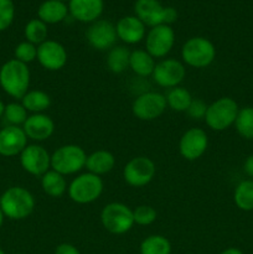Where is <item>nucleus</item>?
Returning <instances> with one entry per match:
<instances>
[{
    "instance_id": "nucleus-1",
    "label": "nucleus",
    "mask_w": 253,
    "mask_h": 254,
    "mask_svg": "<svg viewBox=\"0 0 253 254\" xmlns=\"http://www.w3.org/2000/svg\"><path fill=\"white\" fill-rule=\"evenodd\" d=\"M30 79L27 64L15 59L6 61L0 68V86L12 98L21 99L29 92Z\"/></svg>"
},
{
    "instance_id": "nucleus-2",
    "label": "nucleus",
    "mask_w": 253,
    "mask_h": 254,
    "mask_svg": "<svg viewBox=\"0 0 253 254\" xmlns=\"http://www.w3.org/2000/svg\"><path fill=\"white\" fill-rule=\"evenodd\" d=\"M0 208L10 220H25L34 212L35 198L26 189L21 186H14L7 189L1 195Z\"/></svg>"
},
{
    "instance_id": "nucleus-3",
    "label": "nucleus",
    "mask_w": 253,
    "mask_h": 254,
    "mask_svg": "<svg viewBox=\"0 0 253 254\" xmlns=\"http://www.w3.org/2000/svg\"><path fill=\"white\" fill-rule=\"evenodd\" d=\"M87 154L77 144H66L51 154V169L61 175H74L86 168Z\"/></svg>"
},
{
    "instance_id": "nucleus-4",
    "label": "nucleus",
    "mask_w": 253,
    "mask_h": 254,
    "mask_svg": "<svg viewBox=\"0 0 253 254\" xmlns=\"http://www.w3.org/2000/svg\"><path fill=\"white\" fill-rule=\"evenodd\" d=\"M215 45L206 37H191L181 47V60L186 66L193 68H206L215 61Z\"/></svg>"
},
{
    "instance_id": "nucleus-5",
    "label": "nucleus",
    "mask_w": 253,
    "mask_h": 254,
    "mask_svg": "<svg viewBox=\"0 0 253 254\" xmlns=\"http://www.w3.org/2000/svg\"><path fill=\"white\" fill-rule=\"evenodd\" d=\"M104 184L101 176L91 173H83L77 175L69 183L67 192L69 198L78 205H88L101 197Z\"/></svg>"
},
{
    "instance_id": "nucleus-6",
    "label": "nucleus",
    "mask_w": 253,
    "mask_h": 254,
    "mask_svg": "<svg viewBox=\"0 0 253 254\" xmlns=\"http://www.w3.org/2000/svg\"><path fill=\"white\" fill-rule=\"evenodd\" d=\"M238 111L240 108L235 99L231 97H221L208 104L203 119L210 129L215 131H223L235 124Z\"/></svg>"
},
{
    "instance_id": "nucleus-7",
    "label": "nucleus",
    "mask_w": 253,
    "mask_h": 254,
    "mask_svg": "<svg viewBox=\"0 0 253 254\" xmlns=\"http://www.w3.org/2000/svg\"><path fill=\"white\" fill-rule=\"evenodd\" d=\"M101 222L104 230L112 235H124L133 228V210L126 203L111 202L101 212Z\"/></svg>"
},
{
    "instance_id": "nucleus-8",
    "label": "nucleus",
    "mask_w": 253,
    "mask_h": 254,
    "mask_svg": "<svg viewBox=\"0 0 253 254\" xmlns=\"http://www.w3.org/2000/svg\"><path fill=\"white\" fill-rule=\"evenodd\" d=\"M166 107V98L159 92H144L134 99L131 104V113L139 121L150 122L164 114Z\"/></svg>"
},
{
    "instance_id": "nucleus-9",
    "label": "nucleus",
    "mask_w": 253,
    "mask_h": 254,
    "mask_svg": "<svg viewBox=\"0 0 253 254\" xmlns=\"http://www.w3.org/2000/svg\"><path fill=\"white\" fill-rule=\"evenodd\" d=\"M155 174V163L148 156L130 159L123 169L124 181L131 188H144L151 183Z\"/></svg>"
},
{
    "instance_id": "nucleus-10",
    "label": "nucleus",
    "mask_w": 253,
    "mask_h": 254,
    "mask_svg": "<svg viewBox=\"0 0 253 254\" xmlns=\"http://www.w3.org/2000/svg\"><path fill=\"white\" fill-rule=\"evenodd\" d=\"M175 44V32L170 25L151 27L145 37V50L154 59H164L170 54Z\"/></svg>"
},
{
    "instance_id": "nucleus-11",
    "label": "nucleus",
    "mask_w": 253,
    "mask_h": 254,
    "mask_svg": "<svg viewBox=\"0 0 253 254\" xmlns=\"http://www.w3.org/2000/svg\"><path fill=\"white\" fill-rule=\"evenodd\" d=\"M151 77L158 86L169 89L174 88L180 86L186 77L185 64L176 59H163L156 62Z\"/></svg>"
},
{
    "instance_id": "nucleus-12",
    "label": "nucleus",
    "mask_w": 253,
    "mask_h": 254,
    "mask_svg": "<svg viewBox=\"0 0 253 254\" xmlns=\"http://www.w3.org/2000/svg\"><path fill=\"white\" fill-rule=\"evenodd\" d=\"M20 164L32 176H42L51 169V155L41 145H27L20 154Z\"/></svg>"
},
{
    "instance_id": "nucleus-13",
    "label": "nucleus",
    "mask_w": 253,
    "mask_h": 254,
    "mask_svg": "<svg viewBox=\"0 0 253 254\" xmlns=\"http://www.w3.org/2000/svg\"><path fill=\"white\" fill-rule=\"evenodd\" d=\"M207 146V133L201 128H190L181 135L179 153L185 160L195 161L206 153Z\"/></svg>"
},
{
    "instance_id": "nucleus-14",
    "label": "nucleus",
    "mask_w": 253,
    "mask_h": 254,
    "mask_svg": "<svg viewBox=\"0 0 253 254\" xmlns=\"http://www.w3.org/2000/svg\"><path fill=\"white\" fill-rule=\"evenodd\" d=\"M88 44L98 51H107L116 46L117 36L116 25L108 20H97L92 22L86 31Z\"/></svg>"
},
{
    "instance_id": "nucleus-15",
    "label": "nucleus",
    "mask_w": 253,
    "mask_h": 254,
    "mask_svg": "<svg viewBox=\"0 0 253 254\" xmlns=\"http://www.w3.org/2000/svg\"><path fill=\"white\" fill-rule=\"evenodd\" d=\"M37 61L47 71H60L68 60L66 49L55 40H46L37 46Z\"/></svg>"
},
{
    "instance_id": "nucleus-16",
    "label": "nucleus",
    "mask_w": 253,
    "mask_h": 254,
    "mask_svg": "<svg viewBox=\"0 0 253 254\" xmlns=\"http://www.w3.org/2000/svg\"><path fill=\"white\" fill-rule=\"evenodd\" d=\"M27 146V136L21 127L7 126L0 130V155H20Z\"/></svg>"
},
{
    "instance_id": "nucleus-17",
    "label": "nucleus",
    "mask_w": 253,
    "mask_h": 254,
    "mask_svg": "<svg viewBox=\"0 0 253 254\" xmlns=\"http://www.w3.org/2000/svg\"><path fill=\"white\" fill-rule=\"evenodd\" d=\"M27 139L35 141H45L51 138L55 133V122L45 113L31 114L27 117L22 126Z\"/></svg>"
},
{
    "instance_id": "nucleus-18",
    "label": "nucleus",
    "mask_w": 253,
    "mask_h": 254,
    "mask_svg": "<svg viewBox=\"0 0 253 254\" xmlns=\"http://www.w3.org/2000/svg\"><path fill=\"white\" fill-rule=\"evenodd\" d=\"M135 16L145 26H158L164 25L165 7L158 0H136L134 4Z\"/></svg>"
},
{
    "instance_id": "nucleus-19",
    "label": "nucleus",
    "mask_w": 253,
    "mask_h": 254,
    "mask_svg": "<svg viewBox=\"0 0 253 254\" xmlns=\"http://www.w3.org/2000/svg\"><path fill=\"white\" fill-rule=\"evenodd\" d=\"M117 36L126 45L139 44L145 39V25L136 16H124L116 25Z\"/></svg>"
},
{
    "instance_id": "nucleus-20",
    "label": "nucleus",
    "mask_w": 253,
    "mask_h": 254,
    "mask_svg": "<svg viewBox=\"0 0 253 254\" xmlns=\"http://www.w3.org/2000/svg\"><path fill=\"white\" fill-rule=\"evenodd\" d=\"M68 11L81 22H94L103 12V0H69Z\"/></svg>"
},
{
    "instance_id": "nucleus-21",
    "label": "nucleus",
    "mask_w": 253,
    "mask_h": 254,
    "mask_svg": "<svg viewBox=\"0 0 253 254\" xmlns=\"http://www.w3.org/2000/svg\"><path fill=\"white\" fill-rule=\"evenodd\" d=\"M114 166H116V158L111 151L101 149L87 155L86 169L88 173L94 175H106L113 170Z\"/></svg>"
},
{
    "instance_id": "nucleus-22",
    "label": "nucleus",
    "mask_w": 253,
    "mask_h": 254,
    "mask_svg": "<svg viewBox=\"0 0 253 254\" xmlns=\"http://www.w3.org/2000/svg\"><path fill=\"white\" fill-rule=\"evenodd\" d=\"M68 14V7L63 1L57 0H46L40 5L37 15L45 24H59L63 21Z\"/></svg>"
},
{
    "instance_id": "nucleus-23",
    "label": "nucleus",
    "mask_w": 253,
    "mask_h": 254,
    "mask_svg": "<svg viewBox=\"0 0 253 254\" xmlns=\"http://www.w3.org/2000/svg\"><path fill=\"white\" fill-rule=\"evenodd\" d=\"M155 59L146 50H134L130 52L129 68L139 77H149L155 68Z\"/></svg>"
},
{
    "instance_id": "nucleus-24",
    "label": "nucleus",
    "mask_w": 253,
    "mask_h": 254,
    "mask_svg": "<svg viewBox=\"0 0 253 254\" xmlns=\"http://www.w3.org/2000/svg\"><path fill=\"white\" fill-rule=\"evenodd\" d=\"M41 188L47 196L59 198L64 195L68 185L63 175L50 169L46 174L41 176Z\"/></svg>"
},
{
    "instance_id": "nucleus-25",
    "label": "nucleus",
    "mask_w": 253,
    "mask_h": 254,
    "mask_svg": "<svg viewBox=\"0 0 253 254\" xmlns=\"http://www.w3.org/2000/svg\"><path fill=\"white\" fill-rule=\"evenodd\" d=\"M21 104L27 112H31L32 114L44 113L51 106V97L46 92L34 89L29 91L22 97Z\"/></svg>"
},
{
    "instance_id": "nucleus-26",
    "label": "nucleus",
    "mask_w": 253,
    "mask_h": 254,
    "mask_svg": "<svg viewBox=\"0 0 253 254\" xmlns=\"http://www.w3.org/2000/svg\"><path fill=\"white\" fill-rule=\"evenodd\" d=\"M130 51L126 46L112 47L107 55V67L113 73H123L129 67Z\"/></svg>"
},
{
    "instance_id": "nucleus-27",
    "label": "nucleus",
    "mask_w": 253,
    "mask_h": 254,
    "mask_svg": "<svg viewBox=\"0 0 253 254\" xmlns=\"http://www.w3.org/2000/svg\"><path fill=\"white\" fill-rule=\"evenodd\" d=\"M165 98L168 107L174 112H186L193 99L190 92L180 86L169 89Z\"/></svg>"
},
{
    "instance_id": "nucleus-28",
    "label": "nucleus",
    "mask_w": 253,
    "mask_h": 254,
    "mask_svg": "<svg viewBox=\"0 0 253 254\" xmlns=\"http://www.w3.org/2000/svg\"><path fill=\"white\" fill-rule=\"evenodd\" d=\"M233 201L240 210L253 211V180H243L236 186Z\"/></svg>"
},
{
    "instance_id": "nucleus-29",
    "label": "nucleus",
    "mask_w": 253,
    "mask_h": 254,
    "mask_svg": "<svg viewBox=\"0 0 253 254\" xmlns=\"http://www.w3.org/2000/svg\"><path fill=\"white\" fill-rule=\"evenodd\" d=\"M140 254H171V243L161 235H151L140 243Z\"/></svg>"
},
{
    "instance_id": "nucleus-30",
    "label": "nucleus",
    "mask_w": 253,
    "mask_h": 254,
    "mask_svg": "<svg viewBox=\"0 0 253 254\" xmlns=\"http://www.w3.org/2000/svg\"><path fill=\"white\" fill-rule=\"evenodd\" d=\"M235 127L242 138L253 139V107H245L238 111Z\"/></svg>"
},
{
    "instance_id": "nucleus-31",
    "label": "nucleus",
    "mask_w": 253,
    "mask_h": 254,
    "mask_svg": "<svg viewBox=\"0 0 253 254\" xmlns=\"http://www.w3.org/2000/svg\"><path fill=\"white\" fill-rule=\"evenodd\" d=\"M24 32L26 41L39 46L47 40L49 30H47V25L44 21H41L40 19H32L26 24Z\"/></svg>"
},
{
    "instance_id": "nucleus-32",
    "label": "nucleus",
    "mask_w": 253,
    "mask_h": 254,
    "mask_svg": "<svg viewBox=\"0 0 253 254\" xmlns=\"http://www.w3.org/2000/svg\"><path fill=\"white\" fill-rule=\"evenodd\" d=\"M4 117L7 123H10V126L20 127L24 126L29 116L21 103H9L7 106H5Z\"/></svg>"
},
{
    "instance_id": "nucleus-33",
    "label": "nucleus",
    "mask_w": 253,
    "mask_h": 254,
    "mask_svg": "<svg viewBox=\"0 0 253 254\" xmlns=\"http://www.w3.org/2000/svg\"><path fill=\"white\" fill-rule=\"evenodd\" d=\"M134 223L138 226L153 225L158 218V212L154 207L149 205H140L133 210Z\"/></svg>"
},
{
    "instance_id": "nucleus-34",
    "label": "nucleus",
    "mask_w": 253,
    "mask_h": 254,
    "mask_svg": "<svg viewBox=\"0 0 253 254\" xmlns=\"http://www.w3.org/2000/svg\"><path fill=\"white\" fill-rule=\"evenodd\" d=\"M14 55L15 60L27 64L37 59V46L29 41L20 42V44L15 47Z\"/></svg>"
},
{
    "instance_id": "nucleus-35",
    "label": "nucleus",
    "mask_w": 253,
    "mask_h": 254,
    "mask_svg": "<svg viewBox=\"0 0 253 254\" xmlns=\"http://www.w3.org/2000/svg\"><path fill=\"white\" fill-rule=\"evenodd\" d=\"M15 7L11 0H0V31H4L14 20Z\"/></svg>"
},
{
    "instance_id": "nucleus-36",
    "label": "nucleus",
    "mask_w": 253,
    "mask_h": 254,
    "mask_svg": "<svg viewBox=\"0 0 253 254\" xmlns=\"http://www.w3.org/2000/svg\"><path fill=\"white\" fill-rule=\"evenodd\" d=\"M207 107L208 104H206L202 99H192L186 113L191 119H197V121L198 119H203L206 116Z\"/></svg>"
},
{
    "instance_id": "nucleus-37",
    "label": "nucleus",
    "mask_w": 253,
    "mask_h": 254,
    "mask_svg": "<svg viewBox=\"0 0 253 254\" xmlns=\"http://www.w3.org/2000/svg\"><path fill=\"white\" fill-rule=\"evenodd\" d=\"M55 254H81V252L71 243H61L55 250Z\"/></svg>"
},
{
    "instance_id": "nucleus-38",
    "label": "nucleus",
    "mask_w": 253,
    "mask_h": 254,
    "mask_svg": "<svg viewBox=\"0 0 253 254\" xmlns=\"http://www.w3.org/2000/svg\"><path fill=\"white\" fill-rule=\"evenodd\" d=\"M243 170L247 174L250 178H253V155H250L245 161V165H243Z\"/></svg>"
},
{
    "instance_id": "nucleus-39",
    "label": "nucleus",
    "mask_w": 253,
    "mask_h": 254,
    "mask_svg": "<svg viewBox=\"0 0 253 254\" xmlns=\"http://www.w3.org/2000/svg\"><path fill=\"white\" fill-rule=\"evenodd\" d=\"M220 254H245L241 250L235 247H231V248H226L225 251H222Z\"/></svg>"
},
{
    "instance_id": "nucleus-40",
    "label": "nucleus",
    "mask_w": 253,
    "mask_h": 254,
    "mask_svg": "<svg viewBox=\"0 0 253 254\" xmlns=\"http://www.w3.org/2000/svg\"><path fill=\"white\" fill-rule=\"evenodd\" d=\"M4 113H5V104L0 101V118L4 116Z\"/></svg>"
},
{
    "instance_id": "nucleus-41",
    "label": "nucleus",
    "mask_w": 253,
    "mask_h": 254,
    "mask_svg": "<svg viewBox=\"0 0 253 254\" xmlns=\"http://www.w3.org/2000/svg\"><path fill=\"white\" fill-rule=\"evenodd\" d=\"M4 217H5V215H4V213H2L1 208H0V227H1L2 222H4Z\"/></svg>"
},
{
    "instance_id": "nucleus-42",
    "label": "nucleus",
    "mask_w": 253,
    "mask_h": 254,
    "mask_svg": "<svg viewBox=\"0 0 253 254\" xmlns=\"http://www.w3.org/2000/svg\"><path fill=\"white\" fill-rule=\"evenodd\" d=\"M0 254H5V253H4V251H2V250H0Z\"/></svg>"
},
{
    "instance_id": "nucleus-43",
    "label": "nucleus",
    "mask_w": 253,
    "mask_h": 254,
    "mask_svg": "<svg viewBox=\"0 0 253 254\" xmlns=\"http://www.w3.org/2000/svg\"><path fill=\"white\" fill-rule=\"evenodd\" d=\"M57 1H63V0H57Z\"/></svg>"
},
{
    "instance_id": "nucleus-44",
    "label": "nucleus",
    "mask_w": 253,
    "mask_h": 254,
    "mask_svg": "<svg viewBox=\"0 0 253 254\" xmlns=\"http://www.w3.org/2000/svg\"><path fill=\"white\" fill-rule=\"evenodd\" d=\"M139 254H140V253H139Z\"/></svg>"
}]
</instances>
